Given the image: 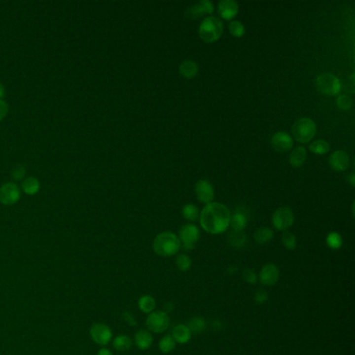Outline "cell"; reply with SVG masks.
Here are the masks:
<instances>
[{"label": "cell", "mask_w": 355, "mask_h": 355, "mask_svg": "<svg viewBox=\"0 0 355 355\" xmlns=\"http://www.w3.org/2000/svg\"><path fill=\"white\" fill-rule=\"evenodd\" d=\"M201 227L212 235H219L229 226L230 212L225 205L219 202H211L202 210L200 216Z\"/></svg>", "instance_id": "6da1fadb"}, {"label": "cell", "mask_w": 355, "mask_h": 355, "mask_svg": "<svg viewBox=\"0 0 355 355\" xmlns=\"http://www.w3.org/2000/svg\"><path fill=\"white\" fill-rule=\"evenodd\" d=\"M181 243L176 235L170 231H164L157 235L152 243L155 254L163 257H170L178 253Z\"/></svg>", "instance_id": "7a4b0ae2"}, {"label": "cell", "mask_w": 355, "mask_h": 355, "mask_svg": "<svg viewBox=\"0 0 355 355\" xmlns=\"http://www.w3.org/2000/svg\"><path fill=\"white\" fill-rule=\"evenodd\" d=\"M224 31L223 22L218 17H207L199 25L198 34L200 39L205 43H213L218 41Z\"/></svg>", "instance_id": "3957f363"}, {"label": "cell", "mask_w": 355, "mask_h": 355, "mask_svg": "<svg viewBox=\"0 0 355 355\" xmlns=\"http://www.w3.org/2000/svg\"><path fill=\"white\" fill-rule=\"evenodd\" d=\"M317 132V125L310 118L298 119L292 127V134L297 142L305 144L310 142L315 137Z\"/></svg>", "instance_id": "277c9868"}, {"label": "cell", "mask_w": 355, "mask_h": 355, "mask_svg": "<svg viewBox=\"0 0 355 355\" xmlns=\"http://www.w3.org/2000/svg\"><path fill=\"white\" fill-rule=\"evenodd\" d=\"M317 89L327 96L338 95L342 89L341 80L332 73L320 74L316 79Z\"/></svg>", "instance_id": "5b68a950"}, {"label": "cell", "mask_w": 355, "mask_h": 355, "mask_svg": "<svg viewBox=\"0 0 355 355\" xmlns=\"http://www.w3.org/2000/svg\"><path fill=\"white\" fill-rule=\"evenodd\" d=\"M170 325V318L163 311L152 312L146 319L147 328L155 333H162L168 329Z\"/></svg>", "instance_id": "8992f818"}, {"label": "cell", "mask_w": 355, "mask_h": 355, "mask_svg": "<svg viewBox=\"0 0 355 355\" xmlns=\"http://www.w3.org/2000/svg\"><path fill=\"white\" fill-rule=\"evenodd\" d=\"M200 231L199 228L194 224H184L179 229V241L182 243L181 246L184 250L191 251L195 248L196 243L199 241Z\"/></svg>", "instance_id": "52a82bcc"}, {"label": "cell", "mask_w": 355, "mask_h": 355, "mask_svg": "<svg viewBox=\"0 0 355 355\" xmlns=\"http://www.w3.org/2000/svg\"><path fill=\"white\" fill-rule=\"evenodd\" d=\"M294 213L293 211L287 207H282L277 209L272 216V224L275 229L280 231H286L293 225Z\"/></svg>", "instance_id": "ba28073f"}, {"label": "cell", "mask_w": 355, "mask_h": 355, "mask_svg": "<svg viewBox=\"0 0 355 355\" xmlns=\"http://www.w3.org/2000/svg\"><path fill=\"white\" fill-rule=\"evenodd\" d=\"M90 335L97 345L106 346L113 338V332L106 324L95 323L91 326Z\"/></svg>", "instance_id": "9c48e42d"}, {"label": "cell", "mask_w": 355, "mask_h": 355, "mask_svg": "<svg viewBox=\"0 0 355 355\" xmlns=\"http://www.w3.org/2000/svg\"><path fill=\"white\" fill-rule=\"evenodd\" d=\"M20 190L13 182H6L0 188V202L4 205H13L20 199Z\"/></svg>", "instance_id": "30bf717a"}, {"label": "cell", "mask_w": 355, "mask_h": 355, "mask_svg": "<svg viewBox=\"0 0 355 355\" xmlns=\"http://www.w3.org/2000/svg\"><path fill=\"white\" fill-rule=\"evenodd\" d=\"M213 12V4L210 0H201L198 3H195L186 8L185 17L191 20H197L203 15H211Z\"/></svg>", "instance_id": "8fae6325"}, {"label": "cell", "mask_w": 355, "mask_h": 355, "mask_svg": "<svg viewBox=\"0 0 355 355\" xmlns=\"http://www.w3.org/2000/svg\"><path fill=\"white\" fill-rule=\"evenodd\" d=\"M279 277H280V272L278 267L275 266L274 264H267L261 268L258 279L261 284L267 286H272L278 283Z\"/></svg>", "instance_id": "7c38bea8"}, {"label": "cell", "mask_w": 355, "mask_h": 355, "mask_svg": "<svg viewBox=\"0 0 355 355\" xmlns=\"http://www.w3.org/2000/svg\"><path fill=\"white\" fill-rule=\"evenodd\" d=\"M293 138L285 132H278L271 138V145L277 152H287L293 148Z\"/></svg>", "instance_id": "4fadbf2b"}, {"label": "cell", "mask_w": 355, "mask_h": 355, "mask_svg": "<svg viewBox=\"0 0 355 355\" xmlns=\"http://www.w3.org/2000/svg\"><path fill=\"white\" fill-rule=\"evenodd\" d=\"M195 193L196 196H197L198 200L202 203L209 204L213 200L214 197L213 188L212 183L209 180L205 179H201L195 184Z\"/></svg>", "instance_id": "5bb4252c"}, {"label": "cell", "mask_w": 355, "mask_h": 355, "mask_svg": "<svg viewBox=\"0 0 355 355\" xmlns=\"http://www.w3.org/2000/svg\"><path fill=\"white\" fill-rule=\"evenodd\" d=\"M349 155L344 150H336L329 156L328 163L334 171L343 172L349 167Z\"/></svg>", "instance_id": "9a60e30c"}, {"label": "cell", "mask_w": 355, "mask_h": 355, "mask_svg": "<svg viewBox=\"0 0 355 355\" xmlns=\"http://www.w3.org/2000/svg\"><path fill=\"white\" fill-rule=\"evenodd\" d=\"M218 13L225 20H231L239 13V5L235 0H221L218 3Z\"/></svg>", "instance_id": "2e32d148"}, {"label": "cell", "mask_w": 355, "mask_h": 355, "mask_svg": "<svg viewBox=\"0 0 355 355\" xmlns=\"http://www.w3.org/2000/svg\"><path fill=\"white\" fill-rule=\"evenodd\" d=\"M135 343L140 350H147L152 346L153 338H152L151 333L148 330L141 329V330H139L135 335Z\"/></svg>", "instance_id": "e0dca14e"}, {"label": "cell", "mask_w": 355, "mask_h": 355, "mask_svg": "<svg viewBox=\"0 0 355 355\" xmlns=\"http://www.w3.org/2000/svg\"><path fill=\"white\" fill-rule=\"evenodd\" d=\"M198 72H199L198 64L194 61L186 60V61H183L179 65V73H180V75L184 78L192 79L196 75H197Z\"/></svg>", "instance_id": "ac0fdd59"}, {"label": "cell", "mask_w": 355, "mask_h": 355, "mask_svg": "<svg viewBox=\"0 0 355 355\" xmlns=\"http://www.w3.org/2000/svg\"><path fill=\"white\" fill-rule=\"evenodd\" d=\"M191 331L189 327L184 324H178L174 327L172 332V338L175 343L179 344H186L191 340Z\"/></svg>", "instance_id": "d6986e66"}, {"label": "cell", "mask_w": 355, "mask_h": 355, "mask_svg": "<svg viewBox=\"0 0 355 355\" xmlns=\"http://www.w3.org/2000/svg\"><path fill=\"white\" fill-rule=\"evenodd\" d=\"M306 157H307L306 149L302 146H298V147L294 148L291 151V153H289L288 162L293 167L299 168L305 163Z\"/></svg>", "instance_id": "ffe728a7"}, {"label": "cell", "mask_w": 355, "mask_h": 355, "mask_svg": "<svg viewBox=\"0 0 355 355\" xmlns=\"http://www.w3.org/2000/svg\"><path fill=\"white\" fill-rule=\"evenodd\" d=\"M247 222L248 220L246 213H243L242 211H237L236 213L230 214L229 225L232 227L233 230L243 231L247 225Z\"/></svg>", "instance_id": "44dd1931"}, {"label": "cell", "mask_w": 355, "mask_h": 355, "mask_svg": "<svg viewBox=\"0 0 355 355\" xmlns=\"http://www.w3.org/2000/svg\"><path fill=\"white\" fill-rule=\"evenodd\" d=\"M227 241L231 247L236 248V249H241L246 245L247 237L243 231L232 230L227 237Z\"/></svg>", "instance_id": "7402d4cb"}, {"label": "cell", "mask_w": 355, "mask_h": 355, "mask_svg": "<svg viewBox=\"0 0 355 355\" xmlns=\"http://www.w3.org/2000/svg\"><path fill=\"white\" fill-rule=\"evenodd\" d=\"M138 305H139L140 310H141V312L149 315L150 313L154 312L155 306H156V301L152 296L144 295L139 299Z\"/></svg>", "instance_id": "603a6c76"}, {"label": "cell", "mask_w": 355, "mask_h": 355, "mask_svg": "<svg viewBox=\"0 0 355 355\" xmlns=\"http://www.w3.org/2000/svg\"><path fill=\"white\" fill-rule=\"evenodd\" d=\"M114 348L119 352H126L132 349L133 347V341L129 338L128 335L125 334H120L116 336L114 342Z\"/></svg>", "instance_id": "cb8c5ba5"}, {"label": "cell", "mask_w": 355, "mask_h": 355, "mask_svg": "<svg viewBox=\"0 0 355 355\" xmlns=\"http://www.w3.org/2000/svg\"><path fill=\"white\" fill-rule=\"evenodd\" d=\"M274 238V232L268 227H260L254 232V240L259 245H264L269 243Z\"/></svg>", "instance_id": "d4e9b609"}, {"label": "cell", "mask_w": 355, "mask_h": 355, "mask_svg": "<svg viewBox=\"0 0 355 355\" xmlns=\"http://www.w3.org/2000/svg\"><path fill=\"white\" fill-rule=\"evenodd\" d=\"M41 189L40 181L35 177H27L22 183V190L25 194L33 196L38 193Z\"/></svg>", "instance_id": "484cf974"}, {"label": "cell", "mask_w": 355, "mask_h": 355, "mask_svg": "<svg viewBox=\"0 0 355 355\" xmlns=\"http://www.w3.org/2000/svg\"><path fill=\"white\" fill-rule=\"evenodd\" d=\"M191 333L195 334H200L205 330V327H207V323L202 317H194L189 321L188 325Z\"/></svg>", "instance_id": "4316f807"}, {"label": "cell", "mask_w": 355, "mask_h": 355, "mask_svg": "<svg viewBox=\"0 0 355 355\" xmlns=\"http://www.w3.org/2000/svg\"><path fill=\"white\" fill-rule=\"evenodd\" d=\"M175 347H176V343L171 335H165L164 338L161 339L160 343H158V348H160V351L164 354L172 352L175 349Z\"/></svg>", "instance_id": "83f0119b"}, {"label": "cell", "mask_w": 355, "mask_h": 355, "mask_svg": "<svg viewBox=\"0 0 355 355\" xmlns=\"http://www.w3.org/2000/svg\"><path fill=\"white\" fill-rule=\"evenodd\" d=\"M330 146L325 140H316L310 145V150L316 154H325L329 151Z\"/></svg>", "instance_id": "f1b7e54d"}, {"label": "cell", "mask_w": 355, "mask_h": 355, "mask_svg": "<svg viewBox=\"0 0 355 355\" xmlns=\"http://www.w3.org/2000/svg\"><path fill=\"white\" fill-rule=\"evenodd\" d=\"M182 216L184 217V219L189 220V221H196L199 218V211L198 208L196 207L194 204H185L184 207L182 208Z\"/></svg>", "instance_id": "f546056e"}, {"label": "cell", "mask_w": 355, "mask_h": 355, "mask_svg": "<svg viewBox=\"0 0 355 355\" xmlns=\"http://www.w3.org/2000/svg\"><path fill=\"white\" fill-rule=\"evenodd\" d=\"M326 244L330 249H333V250L340 249L343 245V239L340 233L330 232L326 238Z\"/></svg>", "instance_id": "4dcf8cb0"}, {"label": "cell", "mask_w": 355, "mask_h": 355, "mask_svg": "<svg viewBox=\"0 0 355 355\" xmlns=\"http://www.w3.org/2000/svg\"><path fill=\"white\" fill-rule=\"evenodd\" d=\"M176 267L182 272H186L192 268V259L186 254H178L175 259Z\"/></svg>", "instance_id": "1f68e13d"}, {"label": "cell", "mask_w": 355, "mask_h": 355, "mask_svg": "<svg viewBox=\"0 0 355 355\" xmlns=\"http://www.w3.org/2000/svg\"><path fill=\"white\" fill-rule=\"evenodd\" d=\"M228 30L230 32V34L236 36V38H241V36H244L245 34V26L242 22L238 21V20H233L229 23L228 25Z\"/></svg>", "instance_id": "d6a6232c"}, {"label": "cell", "mask_w": 355, "mask_h": 355, "mask_svg": "<svg viewBox=\"0 0 355 355\" xmlns=\"http://www.w3.org/2000/svg\"><path fill=\"white\" fill-rule=\"evenodd\" d=\"M283 244L284 246L287 249V250H294L297 246V241H296V237L294 233L289 232V231H284L283 235Z\"/></svg>", "instance_id": "836d02e7"}, {"label": "cell", "mask_w": 355, "mask_h": 355, "mask_svg": "<svg viewBox=\"0 0 355 355\" xmlns=\"http://www.w3.org/2000/svg\"><path fill=\"white\" fill-rule=\"evenodd\" d=\"M353 101L348 95H340L336 98V106L342 110H348L351 108Z\"/></svg>", "instance_id": "e575fe53"}, {"label": "cell", "mask_w": 355, "mask_h": 355, "mask_svg": "<svg viewBox=\"0 0 355 355\" xmlns=\"http://www.w3.org/2000/svg\"><path fill=\"white\" fill-rule=\"evenodd\" d=\"M242 277H243V279L245 280L246 283H248L250 284H255L257 283V279H258L257 275H256V273L254 272V271L252 269H249V268L243 271Z\"/></svg>", "instance_id": "d590c367"}, {"label": "cell", "mask_w": 355, "mask_h": 355, "mask_svg": "<svg viewBox=\"0 0 355 355\" xmlns=\"http://www.w3.org/2000/svg\"><path fill=\"white\" fill-rule=\"evenodd\" d=\"M268 298H269V295L266 289L259 288V289H257L254 295V301L257 304H264L268 301Z\"/></svg>", "instance_id": "8d00e7d4"}, {"label": "cell", "mask_w": 355, "mask_h": 355, "mask_svg": "<svg viewBox=\"0 0 355 355\" xmlns=\"http://www.w3.org/2000/svg\"><path fill=\"white\" fill-rule=\"evenodd\" d=\"M25 172H26V170H25L24 166H22V165H17V166H15V167L13 168V170H12L13 178L16 179V180L21 179L22 177H24Z\"/></svg>", "instance_id": "74e56055"}, {"label": "cell", "mask_w": 355, "mask_h": 355, "mask_svg": "<svg viewBox=\"0 0 355 355\" xmlns=\"http://www.w3.org/2000/svg\"><path fill=\"white\" fill-rule=\"evenodd\" d=\"M122 319L123 321L129 325V326H136L138 324L137 322V319L135 318V316L130 313V312H124L122 314Z\"/></svg>", "instance_id": "f35d334b"}, {"label": "cell", "mask_w": 355, "mask_h": 355, "mask_svg": "<svg viewBox=\"0 0 355 355\" xmlns=\"http://www.w3.org/2000/svg\"><path fill=\"white\" fill-rule=\"evenodd\" d=\"M8 113V106L5 101L0 99V121L5 118Z\"/></svg>", "instance_id": "ab89813d"}, {"label": "cell", "mask_w": 355, "mask_h": 355, "mask_svg": "<svg viewBox=\"0 0 355 355\" xmlns=\"http://www.w3.org/2000/svg\"><path fill=\"white\" fill-rule=\"evenodd\" d=\"M173 310H174L173 303H172V302H167V303L165 304V307H164V311H163V312H165L166 314H168V313L172 312Z\"/></svg>", "instance_id": "60d3db41"}, {"label": "cell", "mask_w": 355, "mask_h": 355, "mask_svg": "<svg viewBox=\"0 0 355 355\" xmlns=\"http://www.w3.org/2000/svg\"><path fill=\"white\" fill-rule=\"evenodd\" d=\"M97 355H114V354L107 348H101V349H99Z\"/></svg>", "instance_id": "b9f144b4"}, {"label": "cell", "mask_w": 355, "mask_h": 355, "mask_svg": "<svg viewBox=\"0 0 355 355\" xmlns=\"http://www.w3.org/2000/svg\"><path fill=\"white\" fill-rule=\"evenodd\" d=\"M347 181H348L352 186L355 185V175H354V173H351V174H349V175L347 176Z\"/></svg>", "instance_id": "7bdbcfd3"}, {"label": "cell", "mask_w": 355, "mask_h": 355, "mask_svg": "<svg viewBox=\"0 0 355 355\" xmlns=\"http://www.w3.org/2000/svg\"><path fill=\"white\" fill-rule=\"evenodd\" d=\"M4 94H5V89H4L3 85L0 83V99H2L4 97Z\"/></svg>", "instance_id": "ee69618b"}]
</instances>
